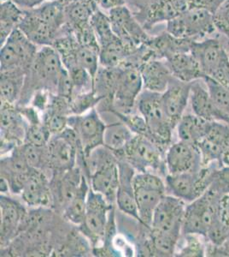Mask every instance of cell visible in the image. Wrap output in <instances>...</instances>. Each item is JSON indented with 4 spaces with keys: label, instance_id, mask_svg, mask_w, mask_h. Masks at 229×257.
Returning a JSON list of instances; mask_svg holds the SVG:
<instances>
[{
    "label": "cell",
    "instance_id": "obj_10",
    "mask_svg": "<svg viewBox=\"0 0 229 257\" xmlns=\"http://www.w3.org/2000/svg\"><path fill=\"white\" fill-rule=\"evenodd\" d=\"M108 15L114 33L131 48L137 49L151 37L128 6H119L110 10Z\"/></svg>",
    "mask_w": 229,
    "mask_h": 257
},
{
    "label": "cell",
    "instance_id": "obj_8",
    "mask_svg": "<svg viewBox=\"0 0 229 257\" xmlns=\"http://www.w3.org/2000/svg\"><path fill=\"white\" fill-rule=\"evenodd\" d=\"M80 149L76 131L67 127L50 139L47 146V164L57 171L67 172L74 168Z\"/></svg>",
    "mask_w": 229,
    "mask_h": 257
},
{
    "label": "cell",
    "instance_id": "obj_35",
    "mask_svg": "<svg viewBox=\"0 0 229 257\" xmlns=\"http://www.w3.org/2000/svg\"><path fill=\"white\" fill-rule=\"evenodd\" d=\"M90 22L99 41L100 48L118 38L112 30L110 17L102 12L99 7L96 10Z\"/></svg>",
    "mask_w": 229,
    "mask_h": 257
},
{
    "label": "cell",
    "instance_id": "obj_50",
    "mask_svg": "<svg viewBox=\"0 0 229 257\" xmlns=\"http://www.w3.org/2000/svg\"><path fill=\"white\" fill-rule=\"evenodd\" d=\"M9 0H1V2ZM23 10H33L45 3L47 0H10Z\"/></svg>",
    "mask_w": 229,
    "mask_h": 257
},
{
    "label": "cell",
    "instance_id": "obj_20",
    "mask_svg": "<svg viewBox=\"0 0 229 257\" xmlns=\"http://www.w3.org/2000/svg\"><path fill=\"white\" fill-rule=\"evenodd\" d=\"M118 167L119 186L116 192V204L120 208V210L140 222L133 186L134 171L132 169L130 164L125 161H118Z\"/></svg>",
    "mask_w": 229,
    "mask_h": 257
},
{
    "label": "cell",
    "instance_id": "obj_24",
    "mask_svg": "<svg viewBox=\"0 0 229 257\" xmlns=\"http://www.w3.org/2000/svg\"><path fill=\"white\" fill-rule=\"evenodd\" d=\"M91 189L102 194L110 203L116 200L119 186L118 161L106 165L90 177Z\"/></svg>",
    "mask_w": 229,
    "mask_h": 257
},
{
    "label": "cell",
    "instance_id": "obj_5",
    "mask_svg": "<svg viewBox=\"0 0 229 257\" xmlns=\"http://www.w3.org/2000/svg\"><path fill=\"white\" fill-rule=\"evenodd\" d=\"M221 197L208 189L202 196L186 206L181 234H197L205 238L209 225L220 214Z\"/></svg>",
    "mask_w": 229,
    "mask_h": 257
},
{
    "label": "cell",
    "instance_id": "obj_13",
    "mask_svg": "<svg viewBox=\"0 0 229 257\" xmlns=\"http://www.w3.org/2000/svg\"><path fill=\"white\" fill-rule=\"evenodd\" d=\"M122 72L112 99V106L116 112L130 113L141 93L142 76L139 69L134 66H121Z\"/></svg>",
    "mask_w": 229,
    "mask_h": 257
},
{
    "label": "cell",
    "instance_id": "obj_4",
    "mask_svg": "<svg viewBox=\"0 0 229 257\" xmlns=\"http://www.w3.org/2000/svg\"><path fill=\"white\" fill-rule=\"evenodd\" d=\"M166 31L177 38L202 41L216 31L214 15L209 10L191 8L168 21Z\"/></svg>",
    "mask_w": 229,
    "mask_h": 257
},
{
    "label": "cell",
    "instance_id": "obj_28",
    "mask_svg": "<svg viewBox=\"0 0 229 257\" xmlns=\"http://www.w3.org/2000/svg\"><path fill=\"white\" fill-rule=\"evenodd\" d=\"M98 3L91 0H76L65 6V27L73 30L76 27L90 23L96 10L99 8Z\"/></svg>",
    "mask_w": 229,
    "mask_h": 257
},
{
    "label": "cell",
    "instance_id": "obj_27",
    "mask_svg": "<svg viewBox=\"0 0 229 257\" xmlns=\"http://www.w3.org/2000/svg\"><path fill=\"white\" fill-rule=\"evenodd\" d=\"M26 76V71L22 70H8L1 72V103L14 105L15 102L23 94Z\"/></svg>",
    "mask_w": 229,
    "mask_h": 257
},
{
    "label": "cell",
    "instance_id": "obj_32",
    "mask_svg": "<svg viewBox=\"0 0 229 257\" xmlns=\"http://www.w3.org/2000/svg\"><path fill=\"white\" fill-rule=\"evenodd\" d=\"M89 190L90 189L87 185V178L82 175L78 191L67 207L64 208V216L75 225H81L84 221L87 210V195Z\"/></svg>",
    "mask_w": 229,
    "mask_h": 257
},
{
    "label": "cell",
    "instance_id": "obj_56",
    "mask_svg": "<svg viewBox=\"0 0 229 257\" xmlns=\"http://www.w3.org/2000/svg\"><path fill=\"white\" fill-rule=\"evenodd\" d=\"M91 1H94L96 3H98V2H99V0H91Z\"/></svg>",
    "mask_w": 229,
    "mask_h": 257
},
{
    "label": "cell",
    "instance_id": "obj_58",
    "mask_svg": "<svg viewBox=\"0 0 229 257\" xmlns=\"http://www.w3.org/2000/svg\"><path fill=\"white\" fill-rule=\"evenodd\" d=\"M228 88V89H229V87H228V88Z\"/></svg>",
    "mask_w": 229,
    "mask_h": 257
},
{
    "label": "cell",
    "instance_id": "obj_16",
    "mask_svg": "<svg viewBox=\"0 0 229 257\" xmlns=\"http://www.w3.org/2000/svg\"><path fill=\"white\" fill-rule=\"evenodd\" d=\"M191 87V82H181L173 76L168 88L162 94L163 107L174 128L182 117L190 99Z\"/></svg>",
    "mask_w": 229,
    "mask_h": 257
},
{
    "label": "cell",
    "instance_id": "obj_14",
    "mask_svg": "<svg viewBox=\"0 0 229 257\" xmlns=\"http://www.w3.org/2000/svg\"><path fill=\"white\" fill-rule=\"evenodd\" d=\"M162 147L143 136H136L129 142L122 153L131 166L145 172V168H158L161 166Z\"/></svg>",
    "mask_w": 229,
    "mask_h": 257
},
{
    "label": "cell",
    "instance_id": "obj_39",
    "mask_svg": "<svg viewBox=\"0 0 229 257\" xmlns=\"http://www.w3.org/2000/svg\"><path fill=\"white\" fill-rule=\"evenodd\" d=\"M101 100L103 99L96 95L93 90L76 94L70 100V111L76 115H82L93 109V106Z\"/></svg>",
    "mask_w": 229,
    "mask_h": 257
},
{
    "label": "cell",
    "instance_id": "obj_7",
    "mask_svg": "<svg viewBox=\"0 0 229 257\" xmlns=\"http://www.w3.org/2000/svg\"><path fill=\"white\" fill-rule=\"evenodd\" d=\"M38 51V46L29 41L24 33L19 29H17L1 46V72L22 70L26 71L28 74Z\"/></svg>",
    "mask_w": 229,
    "mask_h": 257
},
{
    "label": "cell",
    "instance_id": "obj_57",
    "mask_svg": "<svg viewBox=\"0 0 229 257\" xmlns=\"http://www.w3.org/2000/svg\"><path fill=\"white\" fill-rule=\"evenodd\" d=\"M47 1H53V0H47Z\"/></svg>",
    "mask_w": 229,
    "mask_h": 257
},
{
    "label": "cell",
    "instance_id": "obj_29",
    "mask_svg": "<svg viewBox=\"0 0 229 257\" xmlns=\"http://www.w3.org/2000/svg\"><path fill=\"white\" fill-rule=\"evenodd\" d=\"M122 67H99L93 79V91L102 99H113Z\"/></svg>",
    "mask_w": 229,
    "mask_h": 257
},
{
    "label": "cell",
    "instance_id": "obj_42",
    "mask_svg": "<svg viewBox=\"0 0 229 257\" xmlns=\"http://www.w3.org/2000/svg\"><path fill=\"white\" fill-rule=\"evenodd\" d=\"M70 31L72 33L73 35H75L76 41L81 46L92 48V49L95 50L99 53L100 47H99V41H98L95 32H94L93 27H92L91 22L83 24V25H81V26L76 27L75 29L70 30Z\"/></svg>",
    "mask_w": 229,
    "mask_h": 257
},
{
    "label": "cell",
    "instance_id": "obj_22",
    "mask_svg": "<svg viewBox=\"0 0 229 257\" xmlns=\"http://www.w3.org/2000/svg\"><path fill=\"white\" fill-rule=\"evenodd\" d=\"M165 61L174 78L181 82H192L204 77L199 62L191 51L176 53Z\"/></svg>",
    "mask_w": 229,
    "mask_h": 257
},
{
    "label": "cell",
    "instance_id": "obj_38",
    "mask_svg": "<svg viewBox=\"0 0 229 257\" xmlns=\"http://www.w3.org/2000/svg\"><path fill=\"white\" fill-rule=\"evenodd\" d=\"M76 59L79 65L84 68L94 79L100 65L99 52L79 44L76 52Z\"/></svg>",
    "mask_w": 229,
    "mask_h": 257
},
{
    "label": "cell",
    "instance_id": "obj_47",
    "mask_svg": "<svg viewBox=\"0 0 229 257\" xmlns=\"http://www.w3.org/2000/svg\"><path fill=\"white\" fill-rule=\"evenodd\" d=\"M215 29L226 37L229 36V0H224L213 13Z\"/></svg>",
    "mask_w": 229,
    "mask_h": 257
},
{
    "label": "cell",
    "instance_id": "obj_55",
    "mask_svg": "<svg viewBox=\"0 0 229 257\" xmlns=\"http://www.w3.org/2000/svg\"><path fill=\"white\" fill-rule=\"evenodd\" d=\"M226 45H225V47H226V51H227V53H228L229 54V36H227V37H226Z\"/></svg>",
    "mask_w": 229,
    "mask_h": 257
},
{
    "label": "cell",
    "instance_id": "obj_6",
    "mask_svg": "<svg viewBox=\"0 0 229 257\" xmlns=\"http://www.w3.org/2000/svg\"><path fill=\"white\" fill-rule=\"evenodd\" d=\"M133 186L140 223L150 230L154 211L165 196V184L158 176L140 172L134 176Z\"/></svg>",
    "mask_w": 229,
    "mask_h": 257
},
{
    "label": "cell",
    "instance_id": "obj_49",
    "mask_svg": "<svg viewBox=\"0 0 229 257\" xmlns=\"http://www.w3.org/2000/svg\"><path fill=\"white\" fill-rule=\"evenodd\" d=\"M192 8H203L214 13L224 0H190Z\"/></svg>",
    "mask_w": 229,
    "mask_h": 257
},
{
    "label": "cell",
    "instance_id": "obj_43",
    "mask_svg": "<svg viewBox=\"0 0 229 257\" xmlns=\"http://www.w3.org/2000/svg\"><path fill=\"white\" fill-rule=\"evenodd\" d=\"M51 132L45 125L41 123L30 124L27 128L25 134V144H31L34 146L45 148L47 146L51 139Z\"/></svg>",
    "mask_w": 229,
    "mask_h": 257
},
{
    "label": "cell",
    "instance_id": "obj_18",
    "mask_svg": "<svg viewBox=\"0 0 229 257\" xmlns=\"http://www.w3.org/2000/svg\"><path fill=\"white\" fill-rule=\"evenodd\" d=\"M1 246L13 240L26 216L25 208L13 199L1 196Z\"/></svg>",
    "mask_w": 229,
    "mask_h": 257
},
{
    "label": "cell",
    "instance_id": "obj_30",
    "mask_svg": "<svg viewBox=\"0 0 229 257\" xmlns=\"http://www.w3.org/2000/svg\"><path fill=\"white\" fill-rule=\"evenodd\" d=\"M24 10L12 1L1 2L0 6V45L6 42L14 30L18 29L24 18Z\"/></svg>",
    "mask_w": 229,
    "mask_h": 257
},
{
    "label": "cell",
    "instance_id": "obj_31",
    "mask_svg": "<svg viewBox=\"0 0 229 257\" xmlns=\"http://www.w3.org/2000/svg\"><path fill=\"white\" fill-rule=\"evenodd\" d=\"M136 49L123 43L119 38L110 42L99 51V64L103 67H119Z\"/></svg>",
    "mask_w": 229,
    "mask_h": 257
},
{
    "label": "cell",
    "instance_id": "obj_52",
    "mask_svg": "<svg viewBox=\"0 0 229 257\" xmlns=\"http://www.w3.org/2000/svg\"><path fill=\"white\" fill-rule=\"evenodd\" d=\"M127 3H128V0H99L98 5L102 9L110 11L116 7L127 6Z\"/></svg>",
    "mask_w": 229,
    "mask_h": 257
},
{
    "label": "cell",
    "instance_id": "obj_19",
    "mask_svg": "<svg viewBox=\"0 0 229 257\" xmlns=\"http://www.w3.org/2000/svg\"><path fill=\"white\" fill-rule=\"evenodd\" d=\"M190 101L195 115L208 121H219L229 125L228 115L218 108L207 88H204L198 80L191 82Z\"/></svg>",
    "mask_w": 229,
    "mask_h": 257
},
{
    "label": "cell",
    "instance_id": "obj_23",
    "mask_svg": "<svg viewBox=\"0 0 229 257\" xmlns=\"http://www.w3.org/2000/svg\"><path fill=\"white\" fill-rule=\"evenodd\" d=\"M145 43L152 51L156 59L166 60L176 53L190 52L193 41L177 38L164 31L159 35L151 36Z\"/></svg>",
    "mask_w": 229,
    "mask_h": 257
},
{
    "label": "cell",
    "instance_id": "obj_9",
    "mask_svg": "<svg viewBox=\"0 0 229 257\" xmlns=\"http://www.w3.org/2000/svg\"><path fill=\"white\" fill-rule=\"evenodd\" d=\"M68 124L77 134L82 159L87 157L94 149L104 145L106 125L95 109H91L82 115L69 117Z\"/></svg>",
    "mask_w": 229,
    "mask_h": 257
},
{
    "label": "cell",
    "instance_id": "obj_12",
    "mask_svg": "<svg viewBox=\"0 0 229 257\" xmlns=\"http://www.w3.org/2000/svg\"><path fill=\"white\" fill-rule=\"evenodd\" d=\"M186 207L176 196H163L154 211L150 230L180 236Z\"/></svg>",
    "mask_w": 229,
    "mask_h": 257
},
{
    "label": "cell",
    "instance_id": "obj_15",
    "mask_svg": "<svg viewBox=\"0 0 229 257\" xmlns=\"http://www.w3.org/2000/svg\"><path fill=\"white\" fill-rule=\"evenodd\" d=\"M165 161L169 174L197 171L202 167L200 152L197 145L183 141L169 147Z\"/></svg>",
    "mask_w": 229,
    "mask_h": 257
},
{
    "label": "cell",
    "instance_id": "obj_40",
    "mask_svg": "<svg viewBox=\"0 0 229 257\" xmlns=\"http://www.w3.org/2000/svg\"><path fill=\"white\" fill-rule=\"evenodd\" d=\"M197 234L183 235L184 244L180 251L175 253L177 256L203 257L206 256V244Z\"/></svg>",
    "mask_w": 229,
    "mask_h": 257
},
{
    "label": "cell",
    "instance_id": "obj_36",
    "mask_svg": "<svg viewBox=\"0 0 229 257\" xmlns=\"http://www.w3.org/2000/svg\"><path fill=\"white\" fill-rule=\"evenodd\" d=\"M81 178L82 174L80 170L75 168L67 171L62 178L61 182L59 183L58 193L60 197L59 201L62 202L64 208L67 207L68 204L76 196L81 185Z\"/></svg>",
    "mask_w": 229,
    "mask_h": 257
},
{
    "label": "cell",
    "instance_id": "obj_45",
    "mask_svg": "<svg viewBox=\"0 0 229 257\" xmlns=\"http://www.w3.org/2000/svg\"><path fill=\"white\" fill-rule=\"evenodd\" d=\"M209 190L220 196L229 194V166L219 167L215 169L212 177V182Z\"/></svg>",
    "mask_w": 229,
    "mask_h": 257
},
{
    "label": "cell",
    "instance_id": "obj_1",
    "mask_svg": "<svg viewBox=\"0 0 229 257\" xmlns=\"http://www.w3.org/2000/svg\"><path fill=\"white\" fill-rule=\"evenodd\" d=\"M65 70L60 56L53 47H41L27 74L23 94L45 89L56 94Z\"/></svg>",
    "mask_w": 229,
    "mask_h": 257
},
{
    "label": "cell",
    "instance_id": "obj_37",
    "mask_svg": "<svg viewBox=\"0 0 229 257\" xmlns=\"http://www.w3.org/2000/svg\"><path fill=\"white\" fill-rule=\"evenodd\" d=\"M206 88L209 91V95L215 105L220 111L229 116V89L225 86L213 79L209 76H204L203 79Z\"/></svg>",
    "mask_w": 229,
    "mask_h": 257
},
{
    "label": "cell",
    "instance_id": "obj_11",
    "mask_svg": "<svg viewBox=\"0 0 229 257\" xmlns=\"http://www.w3.org/2000/svg\"><path fill=\"white\" fill-rule=\"evenodd\" d=\"M111 204L102 194L94 190L88 191L87 210L84 221L81 224L82 232L89 237L95 244L102 238H105L108 226V212Z\"/></svg>",
    "mask_w": 229,
    "mask_h": 257
},
{
    "label": "cell",
    "instance_id": "obj_54",
    "mask_svg": "<svg viewBox=\"0 0 229 257\" xmlns=\"http://www.w3.org/2000/svg\"><path fill=\"white\" fill-rule=\"evenodd\" d=\"M59 1H61L64 6H66V5H69V4L72 3V2H75L76 0H59Z\"/></svg>",
    "mask_w": 229,
    "mask_h": 257
},
{
    "label": "cell",
    "instance_id": "obj_53",
    "mask_svg": "<svg viewBox=\"0 0 229 257\" xmlns=\"http://www.w3.org/2000/svg\"><path fill=\"white\" fill-rule=\"evenodd\" d=\"M225 166H229V150L226 156H225V158H224L223 167H225Z\"/></svg>",
    "mask_w": 229,
    "mask_h": 257
},
{
    "label": "cell",
    "instance_id": "obj_2",
    "mask_svg": "<svg viewBox=\"0 0 229 257\" xmlns=\"http://www.w3.org/2000/svg\"><path fill=\"white\" fill-rule=\"evenodd\" d=\"M191 52L200 64L204 76L229 87V54L225 45L215 38L193 41Z\"/></svg>",
    "mask_w": 229,
    "mask_h": 257
},
{
    "label": "cell",
    "instance_id": "obj_46",
    "mask_svg": "<svg viewBox=\"0 0 229 257\" xmlns=\"http://www.w3.org/2000/svg\"><path fill=\"white\" fill-rule=\"evenodd\" d=\"M116 114L122 119V122L130 128L133 133L134 132L137 135L151 139L148 126L142 115H129V113L122 114L119 112H116Z\"/></svg>",
    "mask_w": 229,
    "mask_h": 257
},
{
    "label": "cell",
    "instance_id": "obj_3",
    "mask_svg": "<svg viewBox=\"0 0 229 257\" xmlns=\"http://www.w3.org/2000/svg\"><path fill=\"white\" fill-rule=\"evenodd\" d=\"M139 112L145 118L151 135V140L165 147L171 141L172 127L162 104V94L143 91L137 99Z\"/></svg>",
    "mask_w": 229,
    "mask_h": 257
},
{
    "label": "cell",
    "instance_id": "obj_25",
    "mask_svg": "<svg viewBox=\"0 0 229 257\" xmlns=\"http://www.w3.org/2000/svg\"><path fill=\"white\" fill-rule=\"evenodd\" d=\"M50 195L47 178L40 170L32 169L22 191L24 202L30 207H43L49 203Z\"/></svg>",
    "mask_w": 229,
    "mask_h": 257
},
{
    "label": "cell",
    "instance_id": "obj_51",
    "mask_svg": "<svg viewBox=\"0 0 229 257\" xmlns=\"http://www.w3.org/2000/svg\"><path fill=\"white\" fill-rule=\"evenodd\" d=\"M220 216L224 222L229 225V194L220 199Z\"/></svg>",
    "mask_w": 229,
    "mask_h": 257
},
{
    "label": "cell",
    "instance_id": "obj_33",
    "mask_svg": "<svg viewBox=\"0 0 229 257\" xmlns=\"http://www.w3.org/2000/svg\"><path fill=\"white\" fill-rule=\"evenodd\" d=\"M133 138V132L123 122L111 123L105 128L104 146L114 154L122 152Z\"/></svg>",
    "mask_w": 229,
    "mask_h": 257
},
{
    "label": "cell",
    "instance_id": "obj_41",
    "mask_svg": "<svg viewBox=\"0 0 229 257\" xmlns=\"http://www.w3.org/2000/svg\"><path fill=\"white\" fill-rule=\"evenodd\" d=\"M18 148L28 165L33 169L41 170L47 164V150L46 152L44 151L46 147L40 148L31 144H24Z\"/></svg>",
    "mask_w": 229,
    "mask_h": 257
},
{
    "label": "cell",
    "instance_id": "obj_44",
    "mask_svg": "<svg viewBox=\"0 0 229 257\" xmlns=\"http://www.w3.org/2000/svg\"><path fill=\"white\" fill-rule=\"evenodd\" d=\"M229 234V225L220 218V214L215 217L209 225L206 233V240L215 246L222 244Z\"/></svg>",
    "mask_w": 229,
    "mask_h": 257
},
{
    "label": "cell",
    "instance_id": "obj_17",
    "mask_svg": "<svg viewBox=\"0 0 229 257\" xmlns=\"http://www.w3.org/2000/svg\"><path fill=\"white\" fill-rule=\"evenodd\" d=\"M18 29L29 41L40 47H52L58 37V33L33 10H24V18Z\"/></svg>",
    "mask_w": 229,
    "mask_h": 257
},
{
    "label": "cell",
    "instance_id": "obj_48",
    "mask_svg": "<svg viewBox=\"0 0 229 257\" xmlns=\"http://www.w3.org/2000/svg\"><path fill=\"white\" fill-rule=\"evenodd\" d=\"M206 255L207 256H228L229 257V234L222 244L215 246L210 242L206 244Z\"/></svg>",
    "mask_w": 229,
    "mask_h": 257
},
{
    "label": "cell",
    "instance_id": "obj_21",
    "mask_svg": "<svg viewBox=\"0 0 229 257\" xmlns=\"http://www.w3.org/2000/svg\"><path fill=\"white\" fill-rule=\"evenodd\" d=\"M142 76L143 86L146 90L162 94L173 78L165 60L152 59L139 68Z\"/></svg>",
    "mask_w": 229,
    "mask_h": 257
},
{
    "label": "cell",
    "instance_id": "obj_26",
    "mask_svg": "<svg viewBox=\"0 0 229 257\" xmlns=\"http://www.w3.org/2000/svg\"><path fill=\"white\" fill-rule=\"evenodd\" d=\"M212 121L203 119L197 115H185L177 124L180 141L197 145L205 138Z\"/></svg>",
    "mask_w": 229,
    "mask_h": 257
},
{
    "label": "cell",
    "instance_id": "obj_34",
    "mask_svg": "<svg viewBox=\"0 0 229 257\" xmlns=\"http://www.w3.org/2000/svg\"><path fill=\"white\" fill-rule=\"evenodd\" d=\"M36 15L47 22L50 26L60 34L63 27L66 23L65 6L59 0L46 1L45 3L33 9Z\"/></svg>",
    "mask_w": 229,
    "mask_h": 257
}]
</instances>
